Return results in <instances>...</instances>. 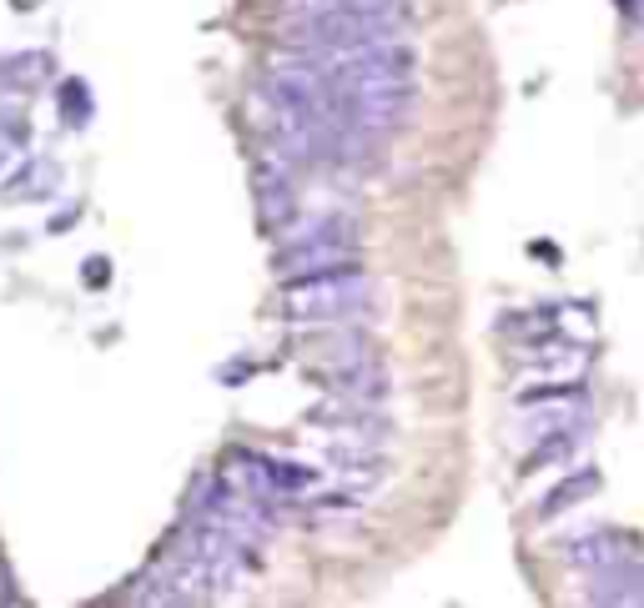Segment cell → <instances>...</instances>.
Returning <instances> with one entry per match:
<instances>
[{"label":"cell","instance_id":"5","mask_svg":"<svg viewBox=\"0 0 644 608\" xmlns=\"http://www.w3.org/2000/svg\"><path fill=\"white\" fill-rule=\"evenodd\" d=\"M564 559L574 563V568H614V563L624 559H640V543H634L630 533H614V528H595V533H579L564 543Z\"/></svg>","mask_w":644,"mask_h":608},{"label":"cell","instance_id":"2","mask_svg":"<svg viewBox=\"0 0 644 608\" xmlns=\"http://www.w3.org/2000/svg\"><path fill=\"white\" fill-rule=\"evenodd\" d=\"M277 277L298 282V277H322V272H347L358 267V227L327 232V237L298 241V247H277Z\"/></svg>","mask_w":644,"mask_h":608},{"label":"cell","instance_id":"10","mask_svg":"<svg viewBox=\"0 0 644 608\" xmlns=\"http://www.w3.org/2000/svg\"><path fill=\"white\" fill-rule=\"evenodd\" d=\"M60 116H66V126H86L91 121V91L81 81L60 86Z\"/></svg>","mask_w":644,"mask_h":608},{"label":"cell","instance_id":"8","mask_svg":"<svg viewBox=\"0 0 644 608\" xmlns=\"http://www.w3.org/2000/svg\"><path fill=\"white\" fill-rule=\"evenodd\" d=\"M132 608H197L187 594H181L177 584H171L167 573L156 568H146V573H136V584H132Z\"/></svg>","mask_w":644,"mask_h":608},{"label":"cell","instance_id":"3","mask_svg":"<svg viewBox=\"0 0 644 608\" xmlns=\"http://www.w3.org/2000/svg\"><path fill=\"white\" fill-rule=\"evenodd\" d=\"M252 191H257V216H263V227L282 232L287 222L298 216V177H292V167H287L282 156H273V151L257 156Z\"/></svg>","mask_w":644,"mask_h":608},{"label":"cell","instance_id":"7","mask_svg":"<svg viewBox=\"0 0 644 608\" xmlns=\"http://www.w3.org/2000/svg\"><path fill=\"white\" fill-rule=\"evenodd\" d=\"M599 493V473L595 468H574L569 477H559L544 498H538V518L549 523V518H559V514H569V508H579V503H589Z\"/></svg>","mask_w":644,"mask_h":608},{"label":"cell","instance_id":"6","mask_svg":"<svg viewBox=\"0 0 644 608\" xmlns=\"http://www.w3.org/2000/svg\"><path fill=\"white\" fill-rule=\"evenodd\" d=\"M589 604L595 608H644V563L624 559L614 568L589 573Z\"/></svg>","mask_w":644,"mask_h":608},{"label":"cell","instance_id":"9","mask_svg":"<svg viewBox=\"0 0 644 608\" xmlns=\"http://www.w3.org/2000/svg\"><path fill=\"white\" fill-rule=\"evenodd\" d=\"M60 181V167L56 161H31V167L21 171V177L11 181V196H21V202H36V196H51Z\"/></svg>","mask_w":644,"mask_h":608},{"label":"cell","instance_id":"11","mask_svg":"<svg viewBox=\"0 0 644 608\" xmlns=\"http://www.w3.org/2000/svg\"><path fill=\"white\" fill-rule=\"evenodd\" d=\"M86 277H91V286H101V282H107V262H101V257H91V262H86Z\"/></svg>","mask_w":644,"mask_h":608},{"label":"cell","instance_id":"1","mask_svg":"<svg viewBox=\"0 0 644 608\" xmlns=\"http://www.w3.org/2000/svg\"><path fill=\"white\" fill-rule=\"evenodd\" d=\"M378 307V286L363 267L347 272H322V277H298L282 282L277 292V317L308 327H337V323H363Z\"/></svg>","mask_w":644,"mask_h":608},{"label":"cell","instance_id":"4","mask_svg":"<svg viewBox=\"0 0 644 608\" xmlns=\"http://www.w3.org/2000/svg\"><path fill=\"white\" fill-rule=\"evenodd\" d=\"M322 378H327V387H333L337 403H353V407H378V403H388V393H393V378H388L382 358H363V362H347V368H327Z\"/></svg>","mask_w":644,"mask_h":608}]
</instances>
